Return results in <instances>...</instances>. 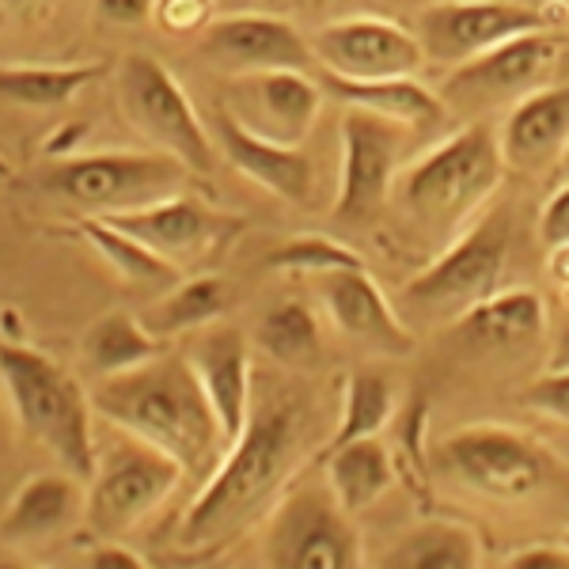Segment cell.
I'll use <instances>...</instances> for the list:
<instances>
[{"label": "cell", "mask_w": 569, "mask_h": 569, "mask_svg": "<svg viewBox=\"0 0 569 569\" xmlns=\"http://www.w3.org/2000/svg\"><path fill=\"white\" fill-rule=\"evenodd\" d=\"M42 0H0V20H27Z\"/></svg>", "instance_id": "cell-41"}, {"label": "cell", "mask_w": 569, "mask_h": 569, "mask_svg": "<svg viewBox=\"0 0 569 569\" xmlns=\"http://www.w3.org/2000/svg\"><path fill=\"white\" fill-rule=\"evenodd\" d=\"M0 383L12 399L23 433L39 440L66 471L88 482L99 463V448L91 437L96 410H91L88 391L72 380V372L61 369L53 357L4 338L0 342Z\"/></svg>", "instance_id": "cell-4"}, {"label": "cell", "mask_w": 569, "mask_h": 569, "mask_svg": "<svg viewBox=\"0 0 569 569\" xmlns=\"http://www.w3.org/2000/svg\"><path fill=\"white\" fill-rule=\"evenodd\" d=\"M558 61H562V39L558 31H531L517 39L482 50L479 58L448 69L440 99L448 110L460 114H490V110H509L531 91L550 84Z\"/></svg>", "instance_id": "cell-12"}, {"label": "cell", "mask_w": 569, "mask_h": 569, "mask_svg": "<svg viewBox=\"0 0 569 569\" xmlns=\"http://www.w3.org/2000/svg\"><path fill=\"white\" fill-rule=\"evenodd\" d=\"M562 300H566V305H569V292H566V297H562Z\"/></svg>", "instance_id": "cell-44"}, {"label": "cell", "mask_w": 569, "mask_h": 569, "mask_svg": "<svg viewBox=\"0 0 569 569\" xmlns=\"http://www.w3.org/2000/svg\"><path fill=\"white\" fill-rule=\"evenodd\" d=\"M323 91L338 99L342 107L369 110V114L391 118L399 126H410L415 133L437 130L452 110L440 99V91L418 84V77H383V80H350L330 77L323 80Z\"/></svg>", "instance_id": "cell-23"}, {"label": "cell", "mask_w": 569, "mask_h": 569, "mask_svg": "<svg viewBox=\"0 0 569 569\" xmlns=\"http://www.w3.org/2000/svg\"><path fill=\"white\" fill-rule=\"evenodd\" d=\"M311 50L330 77L350 80L418 77L429 66L418 34L383 16H346L323 23L311 34Z\"/></svg>", "instance_id": "cell-15"}, {"label": "cell", "mask_w": 569, "mask_h": 569, "mask_svg": "<svg viewBox=\"0 0 569 569\" xmlns=\"http://www.w3.org/2000/svg\"><path fill=\"white\" fill-rule=\"evenodd\" d=\"M512 247V213H490L437 251L421 273H415L399 292L395 308L407 323L452 327L463 311L501 289V273Z\"/></svg>", "instance_id": "cell-6"}, {"label": "cell", "mask_w": 569, "mask_h": 569, "mask_svg": "<svg viewBox=\"0 0 569 569\" xmlns=\"http://www.w3.org/2000/svg\"><path fill=\"white\" fill-rule=\"evenodd\" d=\"M88 569H144V558H137L130 547H122L118 539H99L84 558Z\"/></svg>", "instance_id": "cell-39"}, {"label": "cell", "mask_w": 569, "mask_h": 569, "mask_svg": "<svg viewBox=\"0 0 569 569\" xmlns=\"http://www.w3.org/2000/svg\"><path fill=\"white\" fill-rule=\"evenodd\" d=\"M99 220L130 232L133 240L152 247L160 259H168L171 266H179V270H187L190 262L220 251V247L243 228L240 217L217 213L213 206H206V201H198L190 194H171V198L152 201V206L126 209V213H107Z\"/></svg>", "instance_id": "cell-17"}, {"label": "cell", "mask_w": 569, "mask_h": 569, "mask_svg": "<svg viewBox=\"0 0 569 569\" xmlns=\"http://www.w3.org/2000/svg\"><path fill=\"white\" fill-rule=\"evenodd\" d=\"M429 467L493 505H531L562 482V460L509 426H463L429 448Z\"/></svg>", "instance_id": "cell-5"}, {"label": "cell", "mask_w": 569, "mask_h": 569, "mask_svg": "<svg viewBox=\"0 0 569 569\" xmlns=\"http://www.w3.org/2000/svg\"><path fill=\"white\" fill-rule=\"evenodd\" d=\"M91 410L114 429L168 452L187 475H209L224 456L217 415L187 353H156L137 369L99 376L88 388Z\"/></svg>", "instance_id": "cell-2"}, {"label": "cell", "mask_w": 569, "mask_h": 569, "mask_svg": "<svg viewBox=\"0 0 569 569\" xmlns=\"http://www.w3.org/2000/svg\"><path fill=\"white\" fill-rule=\"evenodd\" d=\"M569 20V4H528V0H433L418 12L415 34L421 39L426 61L433 66H463L482 50L531 31H555Z\"/></svg>", "instance_id": "cell-11"}, {"label": "cell", "mask_w": 569, "mask_h": 569, "mask_svg": "<svg viewBox=\"0 0 569 569\" xmlns=\"http://www.w3.org/2000/svg\"><path fill=\"white\" fill-rule=\"evenodd\" d=\"M456 335L479 350H512L543 338L547 330V300L528 284L517 289H498L486 300H479L471 311L456 319Z\"/></svg>", "instance_id": "cell-24"}, {"label": "cell", "mask_w": 569, "mask_h": 569, "mask_svg": "<svg viewBox=\"0 0 569 569\" xmlns=\"http://www.w3.org/2000/svg\"><path fill=\"white\" fill-rule=\"evenodd\" d=\"M182 353H187L190 369L198 372L201 388H206V399L220 426V440L228 448L232 440H240L247 418H251V399H254L251 342H247L240 327L217 319V323L194 330L190 346Z\"/></svg>", "instance_id": "cell-19"}, {"label": "cell", "mask_w": 569, "mask_h": 569, "mask_svg": "<svg viewBox=\"0 0 569 569\" xmlns=\"http://www.w3.org/2000/svg\"><path fill=\"white\" fill-rule=\"evenodd\" d=\"M194 171L176 156L152 152H72L58 156L46 171L34 176V190L46 198L69 201L96 217L126 213V209L152 206L160 198L182 194Z\"/></svg>", "instance_id": "cell-8"}, {"label": "cell", "mask_w": 569, "mask_h": 569, "mask_svg": "<svg viewBox=\"0 0 569 569\" xmlns=\"http://www.w3.org/2000/svg\"><path fill=\"white\" fill-rule=\"evenodd\" d=\"M410 126L391 118L369 114V110L346 107L342 114V168H338V198L335 220H376L388 213L395 176L407 160Z\"/></svg>", "instance_id": "cell-13"}, {"label": "cell", "mask_w": 569, "mask_h": 569, "mask_svg": "<svg viewBox=\"0 0 569 569\" xmlns=\"http://www.w3.org/2000/svg\"><path fill=\"white\" fill-rule=\"evenodd\" d=\"M84 240L96 247V254L103 262H110L118 270V278L126 284H133V289H171L176 281H182V270L179 266H171L168 259H160V254L152 251V247H144L141 240H133L130 232H122V228L107 224V220L91 217L84 220Z\"/></svg>", "instance_id": "cell-32"}, {"label": "cell", "mask_w": 569, "mask_h": 569, "mask_svg": "<svg viewBox=\"0 0 569 569\" xmlns=\"http://www.w3.org/2000/svg\"><path fill=\"white\" fill-rule=\"evenodd\" d=\"M209 133H213L220 156L240 176L251 179L254 187L270 190L273 198L292 201V206H308L311 194H316V168H311L308 152L300 144H278V141H266V137L247 133L224 110H217Z\"/></svg>", "instance_id": "cell-21"}, {"label": "cell", "mask_w": 569, "mask_h": 569, "mask_svg": "<svg viewBox=\"0 0 569 569\" xmlns=\"http://www.w3.org/2000/svg\"><path fill=\"white\" fill-rule=\"evenodd\" d=\"M107 77V66H0V99L31 110H53Z\"/></svg>", "instance_id": "cell-31"}, {"label": "cell", "mask_w": 569, "mask_h": 569, "mask_svg": "<svg viewBox=\"0 0 569 569\" xmlns=\"http://www.w3.org/2000/svg\"><path fill=\"white\" fill-rule=\"evenodd\" d=\"M562 543H566V547H569V531H566V539H562Z\"/></svg>", "instance_id": "cell-43"}, {"label": "cell", "mask_w": 569, "mask_h": 569, "mask_svg": "<svg viewBox=\"0 0 569 569\" xmlns=\"http://www.w3.org/2000/svg\"><path fill=\"white\" fill-rule=\"evenodd\" d=\"M558 171H562V179L569 176V149L562 152V160H558Z\"/></svg>", "instance_id": "cell-42"}, {"label": "cell", "mask_w": 569, "mask_h": 569, "mask_svg": "<svg viewBox=\"0 0 569 569\" xmlns=\"http://www.w3.org/2000/svg\"><path fill=\"white\" fill-rule=\"evenodd\" d=\"M482 539L463 520H418L383 550V569H475L482 566Z\"/></svg>", "instance_id": "cell-26"}, {"label": "cell", "mask_w": 569, "mask_h": 569, "mask_svg": "<svg viewBox=\"0 0 569 569\" xmlns=\"http://www.w3.org/2000/svg\"><path fill=\"white\" fill-rule=\"evenodd\" d=\"M316 297L323 305L327 319L350 342L365 346L376 357H410L418 346V335L407 319L399 316L395 300L383 297L376 278L361 266H342V270L316 273Z\"/></svg>", "instance_id": "cell-16"}, {"label": "cell", "mask_w": 569, "mask_h": 569, "mask_svg": "<svg viewBox=\"0 0 569 569\" xmlns=\"http://www.w3.org/2000/svg\"><path fill=\"white\" fill-rule=\"evenodd\" d=\"M217 0H156L152 20L160 31L168 34H198L206 31V23L213 20Z\"/></svg>", "instance_id": "cell-35"}, {"label": "cell", "mask_w": 569, "mask_h": 569, "mask_svg": "<svg viewBox=\"0 0 569 569\" xmlns=\"http://www.w3.org/2000/svg\"><path fill=\"white\" fill-rule=\"evenodd\" d=\"M520 402H525L528 410H536V415L569 426V369L536 376L525 388V395H520Z\"/></svg>", "instance_id": "cell-34"}, {"label": "cell", "mask_w": 569, "mask_h": 569, "mask_svg": "<svg viewBox=\"0 0 569 569\" xmlns=\"http://www.w3.org/2000/svg\"><path fill=\"white\" fill-rule=\"evenodd\" d=\"M156 353H163V338L130 311H107L80 338V365L91 372V380L137 369Z\"/></svg>", "instance_id": "cell-27"}, {"label": "cell", "mask_w": 569, "mask_h": 569, "mask_svg": "<svg viewBox=\"0 0 569 569\" xmlns=\"http://www.w3.org/2000/svg\"><path fill=\"white\" fill-rule=\"evenodd\" d=\"M84 479L72 471H39L12 493L8 509L0 512V543L34 547L61 536L72 520L84 517Z\"/></svg>", "instance_id": "cell-22"}, {"label": "cell", "mask_w": 569, "mask_h": 569, "mask_svg": "<svg viewBox=\"0 0 569 569\" xmlns=\"http://www.w3.org/2000/svg\"><path fill=\"white\" fill-rule=\"evenodd\" d=\"M323 84H316L308 69H251L228 77L224 114L266 141L305 144L323 114Z\"/></svg>", "instance_id": "cell-14"}, {"label": "cell", "mask_w": 569, "mask_h": 569, "mask_svg": "<svg viewBox=\"0 0 569 569\" xmlns=\"http://www.w3.org/2000/svg\"><path fill=\"white\" fill-rule=\"evenodd\" d=\"M566 4H569V0H566Z\"/></svg>", "instance_id": "cell-45"}, {"label": "cell", "mask_w": 569, "mask_h": 569, "mask_svg": "<svg viewBox=\"0 0 569 569\" xmlns=\"http://www.w3.org/2000/svg\"><path fill=\"white\" fill-rule=\"evenodd\" d=\"M505 171L509 168L498 130L490 122H475L433 144L421 160L402 163L388 209L399 217L410 243L437 254L479 220L482 206L498 194Z\"/></svg>", "instance_id": "cell-3"}, {"label": "cell", "mask_w": 569, "mask_h": 569, "mask_svg": "<svg viewBox=\"0 0 569 569\" xmlns=\"http://www.w3.org/2000/svg\"><path fill=\"white\" fill-rule=\"evenodd\" d=\"M399 410V383L383 369H353L342 383L338 426L327 445H346L357 437H380Z\"/></svg>", "instance_id": "cell-30"}, {"label": "cell", "mask_w": 569, "mask_h": 569, "mask_svg": "<svg viewBox=\"0 0 569 569\" xmlns=\"http://www.w3.org/2000/svg\"><path fill=\"white\" fill-rule=\"evenodd\" d=\"M505 168L517 176H543L569 149V84H543L505 110L498 126Z\"/></svg>", "instance_id": "cell-20"}, {"label": "cell", "mask_w": 569, "mask_h": 569, "mask_svg": "<svg viewBox=\"0 0 569 569\" xmlns=\"http://www.w3.org/2000/svg\"><path fill=\"white\" fill-rule=\"evenodd\" d=\"M179 460L126 433L110 452H99L84 493V525L96 539H122L160 509L182 482Z\"/></svg>", "instance_id": "cell-9"}, {"label": "cell", "mask_w": 569, "mask_h": 569, "mask_svg": "<svg viewBox=\"0 0 569 569\" xmlns=\"http://www.w3.org/2000/svg\"><path fill=\"white\" fill-rule=\"evenodd\" d=\"M228 305H232V289L224 278L194 273V278H182L171 289H163V297L144 311V323L160 338L194 335V330L224 319Z\"/></svg>", "instance_id": "cell-28"}, {"label": "cell", "mask_w": 569, "mask_h": 569, "mask_svg": "<svg viewBox=\"0 0 569 569\" xmlns=\"http://www.w3.org/2000/svg\"><path fill=\"white\" fill-rule=\"evenodd\" d=\"M254 338H259L266 357L289 372L311 369V365L319 361V353H323V327H319V316H316V308L300 297H284L273 308H266Z\"/></svg>", "instance_id": "cell-29"}, {"label": "cell", "mask_w": 569, "mask_h": 569, "mask_svg": "<svg viewBox=\"0 0 569 569\" xmlns=\"http://www.w3.org/2000/svg\"><path fill=\"white\" fill-rule=\"evenodd\" d=\"M156 0H96L99 20L114 23V27H137L144 20H152Z\"/></svg>", "instance_id": "cell-38"}, {"label": "cell", "mask_w": 569, "mask_h": 569, "mask_svg": "<svg viewBox=\"0 0 569 569\" xmlns=\"http://www.w3.org/2000/svg\"><path fill=\"white\" fill-rule=\"evenodd\" d=\"M262 562L278 569H357L365 539L357 517L319 471H300L262 520Z\"/></svg>", "instance_id": "cell-7"}, {"label": "cell", "mask_w": 569, "mask_h": 569, "mask_svg": "<svg viewBox=\"0 0 569 569\" xmlns=\"http://www.w3.org/2000/svg\"><path fill=\"white\" fill-rule=\"evenodd\" d=\"M114 88L122 114L152 149L176 156L194 176L213 171V133L206 130L190 96L163 61L149 53H130L118 61Z\"/></svg>", "instance_id": "cell-10"}, {"label": "cell", "mask_w": 569, "mask_h": 569, "mask_svg": "<svg viewBox=\"0 0 569 569\" xmlns=\"http://www.w3.org/2000/svg\"><path fill=\"white\" fill-rule=\"evenodd\" d=\"M547 278L562 289V297L569 292V243L547 247Z\"/></svg>", "instance_id": "cell-40"}, {"label": "cell", "mask_w": 569, "mask_h": 569, "mask_svg": "<svg viewBox=\"0 0 569 569\" xmlns=\"http://www.w3.org/2000/svg\"><path fill=\"white\" fill-rule=\"evenodd\" d=\"M266 266H270V270H281V273H305V278H316V273L342 270V266H361V254L350 251L346 243L330 240V236H297V240H284L273 247Z\"/></svg>", "instance_id": "cell-33"}, {"label": "cell", "mask_w": 569, "mask_h": 569, "mask_svg": "<svg viewBox=\"0 0 569 569\" xmlns=\"http://www.w3.org/2000/svg\"><path fill=\"white\" fill-rule=\"evenodd\" d=\"M539 240H543V247L569 243V176L558 182V190L547 198L543 213H539Z\"/></svg>", "instance_id": "cell-36"}, {"label": "cell", "mask_w": 569, "mask_h": 569, "mask_svg": "<svg viewBox=\"0 0 569 569\" xmlns=\"http://www.w3.org/2000/svg\"><path fill=\"white\" fill-rule=\"evenodd\" d=\"M319 429L323 421L308 388L270 383L262 399L254 395L240 440L224 448L198 498L182 512L179 547L220 550L262 525L266 512L305 471L308 456L316 452Z\"/></svg>", "instance_id": "cell-1"}, {"label": "cell", "mask_w": 569, "mask_h": 569, "mask_svg": "<svg viewBox=\"0 0 569 569\" xmlns=\"http://www.w3.org/2000/svg\"><path fill=\"white\" fill-rule=\"evenodd\" d=\"M505 569H569L566 543H528L505 558Z\"/></svg>", "instance_id": "cell-37"}, {"label": "cell", "mask_w": 569, "mask_h": 569, "mask_svg": "<svg viewBox=\"0 0 569 569\" xmlns=\"http://www.w3.org/2000/svg\"><path fill=\"white\" fill-rule=\"evenodd\" d=\"M323 479L335 490V498L353 512L372 509L395 482V456L380 437H357L346 445L323 448Z\"/></svg>", "instance_id": "cell-25"}, {"label": "cell", "mask_w": 569, "mask_h": 569, "mask_svg": "<svg viewBox=\"0 0 569 569\" xmlns=\"http://www.w3.org/2000/svg\"><path fill=\"white\" fill-rule=\"evenodd\" d=\"M198 53L220 72H251V69H316L311 39L289 20L270 12H232L213 16L198 34Z\"/></svg>", "instance_id": "cell-18"}]
</instances>
